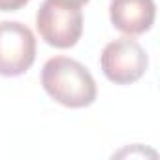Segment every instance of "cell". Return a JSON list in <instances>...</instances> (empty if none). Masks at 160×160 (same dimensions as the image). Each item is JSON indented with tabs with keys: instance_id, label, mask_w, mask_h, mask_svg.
Masks as SVG:
<instances>
[{
	"instance_id": "2",
	"label": "cell",
	"mask_w": 160,
	"mask_h": 160,
	"mask_svg": "<svg viewBox=\"0 0 160 160\" xmlns=\"http://www.w3.org/2000/svg\"><path fill=\"white\" fill-rule=\"evenodd\" d=\"M87 0H43L36 13L40 36L49 45L60 49L75 45L83 32L81 6Z\"/></svg>"
},
{
	"instance_id": "3",
	"label": "cell",
	"mask_w": 160,
	"mask_h": 160,
	"mask_svg": "<svg viewBox=\"0 0 160 160\" xmlns=\"http://www.w3.org/2000/svg\"><path fill=\"white\" fill-rule=\"evenodd\" d=\"M147 53L132 36H121L106 43L100 55V66L113 83H134L147 70Z\"/></svg>"
},
{
	"instance_id": "5",
	"label": "cell",
	"mask_w": 160,
	"mask_h": 160,
	"mask_svg": "<svg viewBox=\"0 0 160 160\" xmlns=\"http://www.w3.org/2000/svg\"><path fill=\"white\" fill-rule=\"evenodd\" d=\"M109 17L117 30L132 36L143 34L154 21L152 0H111Z\"/></svg>"
},
{
	"instance_id": "6",
	"label": "cell",
	"mask_w": 160,
	"mask_h": 160,
	"mask_svg": "<svg viewBox=\"0 0 160 160\" xmlns=\"http://www.w3.org/2000/svg\"><path fill=\"white\" fill-rule=\"evenodd\" d=\"M27 0H0V10H13Z\"/></svg>"
},
{
	"instance_id": "4",
	"label": "cell",
	"mask_w": 160,
	"mask_h": 160,
	"mask_svg": "<svg viewBox=\"0 0 160 160\" xmlns=\"http://www.w3.org/2000/svg\"><path fill=\"white\" fill-rule=\"evenodd\" d=\"M36 57V38L32 30L19 21L0 23V75L25 73Z\"/></svg>"
},
{
	"instance_id": "1",
	"label": "cell",
	"mask_w": 160,
	"mask_h": 160,
	"mask_svg": "<svg viewBox=\"0 0 160 160\" xmlns=\"http://www.w3.org/2000/svg\"><path fill=\"white\" fill-rule=\"evenodd\" d=\"M42 85L55 102L66 108H87L96 100L92 73L68 57H53L43 64Z\"/></svg>"
}]
</instances>
